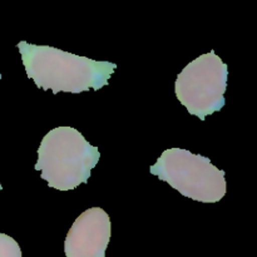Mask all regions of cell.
<instances>
[{
    "instance_id": "7a4b0ae2",
    "label": "cell",
    "mask_w": 257,
    "mask_h": 257,
    "mask_svg": "<svg viewBox=\"0 0 257 257\" xmlns=\"http://www.w3.org/2000/svg\"><path fill=\"white\" fill-rule=\"evenodd\" d=\"M100 153L73 127H57L43 137L35 171L50 188L70 191L87 183Z\"/></svg>"
},
{
    "instance_id": "5b68a950",
    "label": "cell",
    "mask_w": 257,
    "mask_h": 257,
    "mask_svg": "<svg viewBox=\"0 0 257 257\" xmlns=\"http://www.w3.org/2000/svg\"><path fill=\"white\" fill-rule=\"evenodd\" d=\"M110 240V218L92 207L78 216L64 241L65 257H105Z\"/></svg>"
},
{
    "instance_id": "52a82bcc",
    "label": "cell",
    "mask_w": 257,
    "mask_h": 257,
    "mask_svg": "<svg viewBox=\"0 0 257 257\" xmlns=\"http://www.w3.org/2000/svg\"><path fill=\"white\" fill-rule=\"evenodd\" d=\"M2 190H3V186H2V183H0V192H2Z\"/></svg>"
},
{
    "instance_id": "8992f818",
    "label": "cell",
    "mask_w": 257,
    "mask_h": 257,
    "mask_svg": "<svg viewBox=\"0 0 257 257\" xmlns=\"http://www.w3.org/2000/svg\"><path fill=\"white\" fill-rule=\"evenodd\" d=\"M0 257H23L20 246L10 236L0 232Z\"/></svg>"
},
{
    "instance_id": "3957f363",
    "label": "cell",
    "mask_w": 257,
    "mask_h": 257,
    "mask_svg": "<svg viewBox=\"0 0 257 257\" xmlns=\"http://www.w3.org/2000/svg\"><path fill=\"white\" fill-rule=\"evenodd\" d=\"M150 172L185 197L203 203L220 202L226 195L225 171L210 158L183 148H170L151 166Z\"/></svg>"
},
{
    "instance_id": "ba28073f",
    "label": "cell",
    "mask_w": 257,
    "mask_h": 257,
    "mask_svg": "<svg viewBox=\"0 0 257 257\" xmlns=\"http://www.w3.org/2000/svg\"><path fill=\"white\" fill-rule=\"evenodd\" d=\"M2 78H3V75H2V74H0V79H2Z\"/></svg>"
},
{
    "instance_id": "277c9868",
    "label": "cell",
    "mask_w": 257,
    "mask_h": 257,
    "mask_svg": "<svg viewBox=\"0 0 257 257\" xmlns=\"http://www.w3.org/2000/svg\"><path fill=\"white\" fill-rule=\"evenodd\" d=\"M228 67L213 50L188 63L177 75L175 93L191 115L205 120L225 105Z\"/></svg>"
},
{
    "instance_id": "6da1fadb",
    "label": "cell",
    "mask_w": 257,
    "mask_h": 257,
    "mask_svg": "<svg viewBox=\"0 0 257 257\" xmlns=\"http://www.w3.org/2000/svg\"><path fill=\"white\" fill-rule=\"evenodd\" d=\"M28 78L38 88L59 92L82 93L99 90L108 84L117 64L99 62L64 52L49 45L18 43Z\"/></svg>"
}]
</instances>
